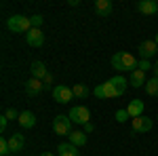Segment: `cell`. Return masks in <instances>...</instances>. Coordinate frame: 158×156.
<instances>
[{
	"mask_svg": "<svg viewBox=\"0 0 158 156\" xmlns=\"http://www.w3.org/2000/svg\"><path fill=\"white\" fill-rule=\"evenodd\" d=\"M137 63H139V61L135 59V55L127 53V51H118V53L112 57V65H114L118 72H133V70H137Z\"/></svg>",
	"mask_w": 158,
	"mask_h": 156,
	"instance_id": "6da1fadb",
	"label": "cell"
},
{
	"mask_svg": "<svg viewBox=\"0 0 158 156\" xmlns=\"http://www.w3.org/2000/svg\"><path fill=\"white\" fill-rule=\"evenodd\" d=\"M6 27L13 34H27L32 30V21H30V17H23V15H13L6 19Z\"/></svg>",
	"mask_w": 158,
	"mask_h": 156,
	"instance_id": "7a4b0ae2",
	"label": "cell"
},
{
	"mask_svg": "<svg viewBox=\"0 0 158 156\" xmlns=\"http://www.w3.org/2000/svg\"><path fill=\"white\" fill-rule=\"evenodd\" d=\"M68 116H70V120H72L74 124H80V127H85L86 122H91V112L85 106H74Z\"/></svg>",
	"mask_w": 158,
	"mask_h": 156,
	"instance_id": "3957f363",
	"label": "cell"
},
{
	"mask_svg": "<svg viewBox=\"0 0 158 156\" xmlns=\"http://www.w3.org/2000/svg\"><path fill=\"white\" fill-rule=\"evenodd\" d=\"M72 120H70V116H63V114H59V116H55L53 118V131L57 133V135H70L72 133Z\"/></svg>",
	"mask_w": 158,
	"mask_h": 156,
	"instance_id": "277c9868",
	"label": "cell"
},
{
	"mask_svg": "<svg viewBox=\"0 0 158 156\" xmlns=\"http://www.w3.org/2000/svg\"><path fill=\"white\" fill-rule=\"evenodd\" d=\"M53 99L57 103H70L74 99V91L65 84H57V86H53Z\"/></svg>",
	"mask_w": 158,
	"mask_h": 156,
	"instance_id": "5b68a950",
	"label": "cell"
},
{
	"mask_svg": "<svg viewBox=\"0 0 158 156\" xmlns=\"http://www.w3.org/2000/svg\"><path fill=\"white\" fill-rule=\"evenodd\" d=\"M131 127H133L135 133H148L154 127V120L150 118V116H137V118L131 120Z\"/></svg>",
	"mask_w": 158,
	"mask_h": 156,
	"instance_id": "8992f818",
	"label": "cell"
},
{
	"mask_svg": "<svg viewBox=\"0 0 158 156\" xmlns=\"http://www.w3.org/2000/svg\"><path fill=\"white\" fill-rule=\"evenodd\" d=\"M137 51H139V57L141 59H152L158 51V44H156V40H143Z\"/></svg>",
	"mask_w": 158,
	"mask_h": 156,
	"instance_id": "52a82bcc",
	"label": "cell"
},
{
	"mask_svg": "<svg viewBox=\"0 0 158 156\" xmlns=\"http://www.w3.org/2000/svg\"><path fill=\"white\" fill-rule=\"evenodd\" d=\"M25 40H27V44L30 47H42L44 44V34H42V30L40 27H32L27 34H25Z\"/></svg>",
	"mask_w": 158,
	"mask_h": 156,
	"instance_id": "ba28073f",
	"label": "cell"
},
{
	"mask_svg": "<svg viewBox=\"0 0 158 156\" xmlns=\"http://www.w3.org/2000/svg\"><path fill=\"white\" fill-rule=\"evenodd\" d=\"M110 82L114 86V93L116 97H120L127 93V86H129V78H124V76H114V78H110Z\"/></svg>",
	"mask_w": 158,
	"mask_h": 156,
	"instance_id": "9c48e42d",
	"label": "cell"
},
{
	"mask_svg": "<svg viewBox=\"0 0 158 156\" xmlns=\"http://www.w3.org/2000/svg\"><path fill=\"white\" fill-rule=\"evenodd\" d=\"M6 139H9L11 152H21V150L25 148V137L21 135V133H13V135H9Z\"/></svg>",
	"mask_w": 158,
	"mask_h": 156,
	"instance_id": "30bf717a",
	"label": "cell"
},
{
	"mask_svg": "<svg viewBox=\"0 0 158 156\" xmlns=\"http://www.w3.org/2000/svg\"><path fill=\"white\" fill-rule=\"evenodd\" d=\"M143 108H146V103L141 99H131V103L127 106V112L131 118H137V116H143Z\"/></svg>",
	"mask_w": 158,
	"mask_h": 156,
	"instance_id": "8fae6325",
	"label": "cell"
},
{
	"mask_svg": "<svg viewBox=\"0 0 158 156\" xmlns=\"http://www.w3.org/2000/svg\"><path fill=\"white\" fill-rule=\"evenodd\" d=\"M95 13H97V17H110L114 13V6H112L110 0H97L95 2Z\"/></svg>",
	"mask_w": 158,
	"mask_h": 156,
	"instance_id": "7c38bea8",
	"label": "cell"
},
{
	"mask_svg": "<svg viewBox=\"0 0 158 156\" xmlns=\"http://www.w3.org/2000/svg\"><path fill=\"white\" fill-rule=\"evenodd\" d=\"M42 89H44V82L42 80H38V78H30L27 82H25V93L27 95H40L42 93Z\"/></svg>",
	"mask_w": 158,
	"mask_h": 156,
	"instance_id": "4fadbf2b",
	"label": "cell"
},
{
	"mask_svg": "<svg viewBox=\"0 0 158 156\" xmlns=\"http://www.w3.org/2000/svg\"><path fill=\"white\" fill-rule=\"evenodd\" d=\"M137 9L143 15H158V2L156 0H141L137 4Z\"/></svg>",
	"mask_w": 158,
	"mask_h": 156,
	"instance_id": "5bb4252c",
	"label": "cell"
},
{
	"mask_svg": "<svg viewBox=\"0 0 158 156\" xmlns=\"http://www.w3.org/2000/svg\"><path fill=\"white\" fill-rule=\"evenodd\" d=\"M146 72H141V70H133L131 76H129V84L133 86V89H139V86H146Z\"/></svg>",
	"mask_w": 158,
	"mask_h": 156,
	"instance_id": "9a60e30c",
	"label": "cell"
},
{
	"mask_svg": "<svg viewBox=\"0 0 158 156\" xmlns=\"http://www.w3.org/2000/svg\"><path fill=\"white\" fill-rule=\"evenodd\" d=\"M30 72H32V78H38V80H44V76H47V65L42 63V61H32V65H30Z\"/></svg>",
	"mask_w": 158,
	"mask_h": 156,
	"instance_id": "2e32d148",
	"label": "cell"
},
{
	"mask_svg": "<svg viewBox=\"0 0 158 156\" xmlns=\"http://www.w3.org/2000/svg\"><path fill=\"white\" fill-rule=\"evenodd\" d=\"M19 124L23 127V129H32L34 124H36V116H34V112H30V110H25L19 114Z\"/></svg>",
	"mask_w": 158,
	"mask_h": 156,
	"instance_id": "e0dca14e",
	"label": "cell"
},
{
	"mask_svg": "<svg viewBox=\"0 0 158 156\" xmlns=\"http://www.w3.org/2000/svg\"><path fill=\"white\" fill-rule=\"evenodd\" d=\"M57 152H59V156H80L78 148L74 144H59L57 145Z\"/></svg>",
	"mask_w": 158,
	"mask_h": 156,
	"instance_id": "ac0fdd59",
	"label": "cell"
},
{
	"mask_svg": "<svg viewBox=\"0 0 158 156\" xmlns=\"http://www.w3.org/2000/svg\"><path fill=\"white\" fill-rule=\"evenodd\" d=\"M68 137H70V144H74L76 148H80V145L86 144V133L80 131V129H78V131H72Z\"/></svg>",
	"mask_w": 158,
	"mask_h": 156,
	"instance_id": "d6986e66",
	"label": "cell"
},
{
	"mask_svg": "<svg viewBox=\"0 0 158 156\" xmlns=\"http://www.w3.org/2000/svg\"><path fill=\"white\" fill-rule=\"evenodd\" d=\"M143 89H146V93H148L150 97H156V95H158V78H156V76H154V78H150Z\"/></svg>",
	"mask_w": 158,
	"mask_h": 156,
	"instance_id": "ffe728a7",
	"label": "cell"
},
{
	"mask_svg": "<svg viewBox=\"0 0 158 156\" xmlns=\"http://www.w3.org/2000/svg\"><path fill=\"white\" fill-rule=\"evenodd\" d=\"M72 91H74V97H80V99L89 95V86L86 84H74Z\"/></svg>",
	"mask_w": 158,
	"mask_h": 156,
	"instance_id": "44dd1931",
	"label": "cell"
},
{
	"mask_svg": "<svg viewBox=\"0 0 158 156\" xmlns=\"http://www.w3.org/2000/svg\"><path fill=\"white\" fill-rule=\"evenodd\" d=\"M114 118H116V122H127L131 116H129V112H127V110H118V112L114 114Z\"/></svg>",
	"mask_w": 158,
	"mask_h": 156,
	"instance_id": "7402d4cb",
	"label": "cell"
},
{
	"mask_svg": "<svg viewBox=\"0 0 158 156\" xmlns=\"http://www.w3.org/2000/svg\"><path fill=\"white\" fill-rule=\"evenodd\" d=\"M0 154H2V156L11 154V148H9V139H6V137L0 139Z\"/></svg>",
	"mask_w": 158,
	"mask_h": 156,
	"instance_id": "603a6c76",
	"label": "cell"
},
{
	"mask_svg": "<svg viewBox=\"0 0 158 156\" xmlns=\"http://www.w3.org/2000/svg\"><path fill=\"white\" fill-rule=\"evenodd\" d=\"M154 65L150 63V59H141L139 63H137V70H141V72H148V70H152Z\"/></svg>",
	"mask_w": 158,
	"mask_h": 156,
	"instance_id": "cb8c5ba5",
	"label": "cell"
},
{
	"mask_svg": "<svg viewBox=\"0 0 158 156\" xmlns=\"http://www.w3.org/2000/svg\"><path fill=\"white\" fill-rule=\"evenodd\" d=\"M19 114H21V112H17L15 108H9L6 112H4V116H6L9 120H19Z\"/></svg>",
	"mask_w": 158,
	"mask_h": 156,
	"instance_id": "d4e9b609",
	"label": "cell"
},
{
	"mask_svg": "<svg viewBox=\"0 0 158 156\" xmlns=\"http://www.w3.org/2000/svg\"><path fill=\"white\" fill-rule=\"evenodd\" d=\"M30 21H32V27H40L44 19H42V15H32V17H30Z\"/></svg>",
	"mask_w": 158,
	"mask_h": 156,
	"instance_id": "484cf974",
	"label": "cell"
},
{
	"mask_svg": "<svg viewBox=\"0 0 158 156\" xmlns=\"http://www.w3.org/2000/svg\"><path fill=\"white\" fill-rule=\"evenodd\" d=\"M6 124H9V118H6V116H2V118H0V131H2V133L6 131Z\"/></svg>",
	"mask_w": 158,
	"mask_h": 156,
	"instance_id": "4316f807",
	"label": "cell"
},
{
	"mask_svg": "<svg viewBox=\"0 0 158 156\" xmlns=\"http://www.w3.org/2000/svg\"><path fill=\"white\" fill-rule=\"evenodd\" d=\"M82 131H85V133H93V131H95V124H93V122H86L85 127H82Z\"/></svg>",
	"mask_w": 158,
	"mask_h": 156,
	"instance_id": "83f0119b",
	"label": "cell"
},
{
	"mask_svg": "<svg viewBox=\"0 0 158 156\" xmlns=\"http://www.w3.org/2000/svg\"><path fill=\"white\" fill-rule=\"evenodd\" d=\"M42 82H44V86H49V84L53 82V76H51V74H47V76H44V80H42Z\"/></svg>",
	"mask_w": 158,
	"mask_h": 156,
	"instance_id": "f1b7e54d",
	"label": "cell"
},
{
	"mask_svg": "<svg viewBox=\"0 0 158 156\" xmlns=\"http://www.w3.org/2000/svg\"><path fill=\"white\" fill-rule=\"evenodd\" d=\"M152 70H154V76H156V78H158V61H156V63H154V68H152Z\"/></svg>",
	"mask_w": 158,
	"mask_h": 156,
	"instance_id": "f546056e",
	"label": "cell"
},
{
	"mask_svg": "<svg viewBox=\"0 0 158 156\" xmlns=\"http://www.w3.org/2000/svg\"><path fill=\"white\" fill-rule=\"evenodd\" d=\"M40 156H55V154H53V152H42Z\"/></svg>",
	"mask_w": 158,
	"mask_h": 156,
	"instance_id": "4dcf8cb0",
	"label": "cell"
},
{
	"mask_svg": "<svg viewBox=\"0 0 158 156\" xmlns=\"http://www.w3.org/2000/svg\"><path fill=\"white\" fill-rule=\"evenodd\" d=\"M154 40H156V44H158V32H156V38H154Z\"/></svg>",
	"mask_w": 158,
	"mask_h": 156,
	"instance_id": "1f68e13d",
	"label": "cell"
},
{
	"mask_svg": "<svg viewBox=\"0 0 158 156\" xmlns=\"http://www.w3.org/2000/svg\"><path fill=\"white\" fill-rule=\"evenodd\" d=\"M156 118H158V116H156Z\"/></svg>",
	"mask_w": 158,
	"mask_h": 156,
	"instance_id": "d6a6232c",
	"label": "cell"
}]
</instances>
